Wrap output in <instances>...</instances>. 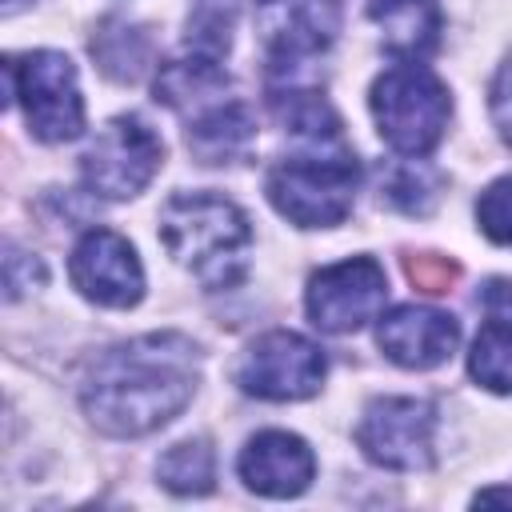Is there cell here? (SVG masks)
I'll return each instance as SVG.
<instances>
[{"instance_id": "10", "label": "cell", "mask_w": 512, "mask_h": 512, "mask_svg": "<svg viewBox=\"0 0 512 512\" xmlns=\"http://www.w3.org/2000/svg\"><path fill=\"white\" fill-rule=\"evenodd\" d=\"M68 276L76 292L100 308H132L144 296V268L136 248L108 228H92L80 236L68 260Z\"/></svg>"}, {"instance_id": "13", "label": "cell", "mask_w": 512, "mask_h": 512, "mask_svg": "<svg viewBox=\"0 0 512 512\" xmlns=\"http://www.w3.org/2000/svg\"><path fill=\"white\" fill-rule=\"evenodd\" d=\"M236 468H240V480L252 492L272 496V500H288V496H300L312 484L316 456L296 432L268 428V432H256L244 444Z\"/></svg>"}, {"instance_id": "25", "label": "cell", "mask_w": 512, "mask_h": 512, "mask_svg": "<svg viewBox=\"0 0 512 512\" xmlns=\"http://www.w3.org/2000/svg\"><path fill=\"white\" fill-rule=\"evenodd\" d=\"M492 120H496V128H500V136L512 144V56L500 64V72H496V80H492Z\"/></svg>"}, {"instance_id": "15", "label": "cell", "mask_w": 512, "mask_h": 512, "mask_svg": "<svg viewBox=\"0 0 512 512\" xmlns=\"http://www.w3.org/2000/svg\"><path fill=\"white\" fill-rule=\"evenodd\" d=\"M252 140H256V120L240 100H220L208 112L188 120V148L200 164L236 160L252 148Z\"/></svg>"}, {"instance_id": "4", "label": "cell", "mask_w": 512, "mask_h": 512, "mask_svg": "<svg viewBox=\"0 0 512 512\" xmlns=\"http://www.w3.org/2000/svg\"><path fill=\"white\" fill-rule=\"evenodd\" d=\"M372 116L380 136L404 156H428L448 128V88L424 64H396L372 84Z\"/></svg>"}, {"instance_id": "17", "label": "cell", "mask_w": 512, "mask_h": 512, "mask_svg": "<svg viewBox=\"0 0 512 512\" xmlns=\"http://www.w3.org/2000/svg\"><path fill=\"white\" fill-rule=\"evenodd\" d=\"M92 56L104 68V76L132 84L144 76L148 60H152V40L144 28H136L128 20H104L100 32L92 36Z\"/></svg>"}, {"instance_id": "8", "label": "cell", "mask_w": 512, "mask_h": 512, "mask_svg": "<svg viewBox=\"0 0 512 512\" xmlns=\"http://www.w3.org/2000/svg\"><path fill=\"white\" fill-rule=\"evenodd\" d=\"M324 372L328 360L308 336L276 328L248 344L236 364V384L260 400H308L320 392Z\"/></svg>"}, {"instance_id": "23", "label": "cell", "mask_w": 512, "mask_h": 512, "mask_svg": "<svg viewBox=\"0 0 512 512\" xmlns=\"http://www.w3.org/2000/svg\"><path fill=\"white\" fill-rule=\"evenodd\" d=\"M32 284H44V264L28 252H20L16 244H8V256H4V288H8V300H16L20 292H28Z\"/></svg>"}, {"instance_id": "22", "label": "cell", "mask_w": 512, "mask_h": 512, "mask_svg": "<svg viewBox=\"0 0 512 512\" xmlns=\"http://www.w3.org/2000/svg\"><path fill=\"white\" fill-rule=\"evenodd\" d=\"M480 232L496 244H512V176L492 180L476 200Z\"/></svg>"}, {"instance_id": "12", "label": "cell", "mask_w": 512, "mask_h": 512, "mask_svg": "<svg viewBox=\"0 0 512 512\" xmlns=\"http://www.w3.org/2000/svg\"><path fill=\"white\" fill-rule=\"evenodd\" d=\"M456 340H460V320L432 304H400L388 316H380L376 328V344L384 348V356L416 372L444 364L456 352Z\"/></svg>"}, {"instance_id": "3", "label": "cell", "mask_w": 512, "mask_h": 512, "mask_svg": "<svg viewBox=\"0 0 512 512\" xmlns=\"http://www.w3.org/2000/svg\"><path fill=\"white\" fill-rule=\"evenodd\" d=\"M356 184H360V164L344 144H336L332 152L276 160L268 168L264 192L272 208L296 228H332L352 212Z\"/></svg>"}, {"instance_id": "18", "label": "cell", "mask_w": 512, "mask_h": 512, "mask_svg": "<svg viewBox=\"0 0 512 512\" xmlns=\"http://www.w3.org/2000/svg\"><path fill=\"white\" fill-rule=\"evenodd\" d=\"M272 116L296 132V136H308L316 144H336L340 140V116L336 108L320 96V92H308V88H284V92H272Z\"/></svg>"}, {"instance_id": "2", "label": "cell", "mask_w": 512, "mask_h": 512, "mask_svg": "<svg viewBox=\"0 0 512 512\" xmlns=\"http://www.w3.org/2000/svg\"><path fill=\"white\" fill-rule=\"evenodd\" d=\"M160 240L204 288H232L248 272V216L216 192H176L160 212Z\"/></svg>"}, {"instance_id": "7", "label": "cell", "mask_w": 512, "mask_h": 512, "mask_svg": "<svg viewBox=\"0 0 512 512\" xmlns=\"http://www.w3.org/2000/svg\"><path fill=\"white\" fill-rule=\"evenodd\" d=\"M356 444L380 468L424 472L436 456V408L416 396H376L356 424Z\"/></svg>"}, {"instance_id": "6", "label": "cell", "mask_w": 512, "mask_h": 512, "mask_svg": "<svg viewBox=\"0 0 512 512\" xmlns=\"http://www.w3.org/2000/svg\"><path fill=\"white\" fill-rule=\"evenodd\" d=\"M164 164L160 136L140 116H116L100 128L92 148L80 156V176L88 192L104 200H128L152 184Z\"/></svg>"}, {"instance_id": "1", "label": "cell", "mask_w": 512, "mask_h": 512, "mask_svg": "<svg viewBox=\"0 0 512 512\" xmlns=\"http://www.w3.org/2000/svg\"><path fill=\"white\" fill-rule=\"evenodd\" d=\"M200 352L180 332H152L108 348L80 388L88 420L108 436H148L176 420L196 392Z\"/></svg>"}, {"instance_id": "11", "label": "cell", "mask_w": 512, "mask_h": 512, "mask_svg": "<svg viewBox=\"0 0 512 512\" xmlns=\"http://www.w3.org/2000/svg\"><path fill=\"white\" fill-rule=\"evenodd\" d=\"M256 32L272 64H296L324 52L340 32L336 0H256Z\"/></svg>"}, {"instance_id": "21", "label": "cell", "mask_w": 512, "mask_h": 512, "mask_svg": "<svg viewBox=\"0 0 512 512\" xmlns=\"http://www.w3.org/2000/svg\"><path fill=\"white\" fill-rule=\"evenodd\" d=\"M384 196H388V204H396L400 212H408V216H424V212L436 204V196H440V180H436L432 168L408 160V164H396V168L388 172Z\"/></svg>"}, {"instance_id": "24", "label": "cell", "mask_w": 512, "mask_h": 512, "mask_svg": "<svg viewBox=\"0 0 512 512\" xmlns=\"http://www.w3.org/2000/svg\"><path fill=\"white\" fill-rule=\"evenodd\" d=\"M408 276L424 292H448V284L456 276V264L452 260H436V256H416V260H408Z\"/></svg>"}, {"instance_id": "19", "label": "cell", "mask_w": 512, "mask_h": 512, "mask_svg": "<svg viewBox=\"0 0 512 512\" xmlns=\"http://www.w3.org/2000/svg\"><path fill=\"white\" fill-rule=\"evenodd\" d=\"M468 372L488 392H512V320L488 316V324L472 340Z\"/></svg>"}, {"instance_id": "28", "label": "cell", "mask_w": 512, "mask_h": 512, "mask_svg": "<svg viewBox=\"0 0 512 512\" xmlns=\"http://www.w3.org/2000/svg\"><path fill=\"white\" fill-rule=\"evenodd\" d=\"M4 4H8V8H12V4H20V0H4Z\"/></svg>"}, {"instance_id": "9", "label": "cell", "mask_w": 512, "mask_h": 512, "mask_svg": "<svg viewBox=\"0 0 512 512\" xmlns=\"http://www.w3.org/2000/svg\"><path fill=\"white\" fill-rule=\"evenodd\" d=\"M388 276L372 256H348L340 264L320 268L308 280L304 308L320 332H356L384 312Z\"/></svg>"}, {"instance_id": "5", "label": "cell", "mask_w": 512, "mask_h": 512, "mask_svg": "<svg viewBox=\"0 0 512 512\" xmlns=\"http://www.w3.org/2000/svg\"><path fill=\"white\" fill-rule=\"evenodd\" d=\"M8 100L24 108V120L36 140L64 144L84 132V96L76 84V64L64 52L40 48L4 60Z\"/></svg>"}, {"instance_id": "27", "label": "cell", "mask_w": 512, "mask_h": 512, "mask_svg": "<svg viewBox=\"0 0 512 512\" xmlns=\"http://www.w3.org/2000/svg\"><path fill=\"white\" fill-rule=\"evenodd\" d=\"M476 504H512V488H484L476 492Z\"/></svg>"}, {"instance_id": "16", "label": "cell", "mask_w": 512, "mask_h": 512, "mask_svg": "<svg viewBox=\"0 0 512 512\" xmlns=\"http://www.w3.org/2000/svg\"><path fill=\"white\" fill-rule=\"evenodd\" d=\"M368 16L376 20L388 52L396 56H428L440 44V4L436 0H372Z\"/></svg>"}, {"instance_id": "26", "label": "cell", "mask_w": 512, "mask_h": 512, "mask_svg": "<svg viewBox=\"0 0 512 512\" xmlns=\"http://www.w3.org/2000/svg\"><path fill=\"white\" fill-rule=\"evenodd\" d=\"M484 312L492 320H512V280H488L484 284Z\"/></svg>"}, {"instance_id": "20", "label": "cell", "mask_w": 512, "mask_h": 512, "mask_svg": "<svg viewBox=\"0 0 512 512\" xmlns=\"http://www.w3.org/2000/svg\"><path fill=\"white\" fill-rule=\"evenodd\" d=\"M156 476L168 492L176 496H204L216 480V460H212V448L204 440H180L172 444L160 464H156Z\"/></svg>"}, {"instance_id": "14", "label": "cell", "mask_w": 512, "mask_h": 512, "mask_svg": "<svg viewBox=\"0 0 512 512\" xmlns=\"http://www.w3.org/2000/svg\"><path fill=\"white\" fill-rule=\"evenodd\" d=\"M224 92H228V72L212 56H200V52H192L188 60H172L156 72V100H164L172 112L188 120L228 100Z\"/></svg>"}]
</instances>
